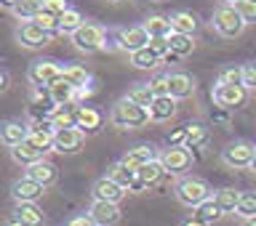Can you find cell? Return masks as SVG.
I'll return each instance as SVG.
<instances>
[{
    "label": "cell",
    "instance_id": "cell-1",
    "mask_svg": "<svg viewBox=\"0 0 256 226\" xmlns=\"http://www.w3.org/2000/svg\"><path fill=\"white\" fill-rule=\"evenodd\" d=\"M110 123L115 128H126V131H134V128H144L150 120V109L147 107H139V104H134L131 99H120L112 104L110 109Z\"/></svg>",
    "mask_w": 256,
    "mask_h": 226
},
{
    "label": "cell",
    "instance_id": "cell-2",
    "mask_svg": "<svg viewBox=\"0 0 256 226\" xmlns=\"http://www.w3.org/2000/svg\"><path fill=\"white\" fill-rule=\"evenodd\" d=\"M211 184H208L206 179H198V176H182L179 181H176V187H174V195L176 200H179L182 205H187V208H198V205H203L206 200H211Z\"/></svg>",
    "mask_w": 256,
    "mask_h": 226
},
{
    "label": "cell",
    "instance_id": "cell-3",
    "mask_svg": "<svg viewBox=\"0 0 256 226\" xmlns=\"http://www.w3.org/2000/svg\"><path fill=\"white\" fill-rule=\"evenodd\" d=\"M211 24H214V29L219 32L222 37H227V40L240 37V32L246 29L243 16H240L235 11V5H230V3H222L219 8H216L214 16H211Z\"/></svg>",
    "mask_w": 256,
    "mask_h": 226
},
{
    "label": "cell",
    "instance_id": "cell-4",
    "mask_svg": "<svg viewBox=\"0 0 256 226\" xmlns=\"http://www.w3.org/2000/svg\"><path fill=\"white\" fill-rule=\"evenodd\" d=\"M254 155H256V144L238 139V141H230L222 149V163L227 168H232V171H246V168H251Z\"/></svg>",
    "mask_w": 256,
    "mask_h": 226
},
{
    "label": "cell",
    "instance_id": "cell-5",
    "mask_svg": "<svg viewBox=\"0 0 256 226\" xmlns=\"http://www.w3.org/2000/svg\"><path fill=\"white\" fill-rule=\"evenodd\" d=\"M211 99L219 109H243L248 104V88L246 85H224L216 83L211 88Z\"/></svg>",
    "mask_w": 256,
    "mask_h": 226
},
{
    "label": "cell",
    "instance_id": "cell-6",
    "mask_svg": "<svg viewBox=\"0 0 256 226\" xmlns=\"http://www.w3.org/2000/svg\"><path fill=\"white\" fill-rule=\"evenodd\" d=\"M72 43H75V48L83 53H96L107 45V32H104V27H99V24L86 21L83 27L72 35Z\"/></svg>",
    "mask_w": 256,
    "mask_h": 226
},
{
    "label": "cell",
    "instance_id": "cell-7",
    "mask_svg": "<svg viewBox=\"0 0 256 226\" xmlns=\"http://www.w3.org/2000/svg\"><path fill=\"white\" fill-rule=\"evenodd\" d=\"M62 72H64V67H62L59 61L40 59V61H35L30 67L27 77H30L32 88H51L54 83H59V80H62Z\"/></svg>",
    "mask_w": 256,
    "mask_h": 226
},
{
    "label": "cell",
    "instance_id": "cell-8",
    "mask_svg": "<svg viewBox=\"0 0 256 226\" xmlns=\"http://www.w3.org/2000/svg\"><path fill=\"white\" fill-rule=\"evenodd\" d=\"M51 32H46L43 27H38L35 21H22L19 29H16V40H19L22 48H30V51H38V48H46L51 43Z\"/></svg>",
    "mask_w": 256,
    "mask_h": 226
},
{
    "label": "cell",
    "instance_id": "cell-9",
    "mask_svg": "<svg viewBox=\"0 0 256 226\" xmlns=\"http://www.w3.org/2000/svg\"><path fill=\"white\" fill-rule=\"evenodd\" d=\"M115 43H118L120 51L136 53V51H142V48L150 45V32L144 29V24H139V27H123V29H118Z\"/></svg>",
    "mask_w": 256,
    "mask_h": 226
},
{
    "label": "cell",
    "instance_id": "cell-10",
    "mask_svg": "<svg viewBox=\"0 0 256 226\" xmlns=\"http://www.w3.org/2000/svg\"><path fill=\"white\" fill-rule=\"evenodd\" d=\"M160 163L168 171V176H184L192 168V152L187 147H168L160 155Z\"/></svg>",
    "mask_w": 256,
    "mask_h": 226
},
{
    "label": "cell",
    "instance_id": "cell-11",
    "mask_svg": "<svg viewBox=\"0 0 256 226\" xmlns=\"http://www.w3.org/2000/svg\"><path fill=\"white\" fill-rule=\"evenodd\" d=\"M104 120H107V117H104L102 109L88 107V104H78V109H75V128H78V131H83L86 136L99 133L104 128Z\"/></svg>",
    "mask_w": 256,
    "mask_h": 226
},
{
    "label": "cell",
    "instance_id": "cell-12",
    "mask_svg": "<svg viewBox=\"0 0 256 226\" xmlns=\"http://www.w3.org/2000/svg\"><path fill=\"white\" fill-rule=\"evenodd\" d=\"M86 144V133L78 131V128H62V131L54 133V152L59 155H75V152L83 149Z\"/></svg>",
    "mask_w": 256,
    "mask_h": 226
},
{
    "label": "cell",
    "instance_id": "cell-13",
    "mask_svg": "<svg viewBox=\"0 0 256 226\" xmlns=\"http://www.w3.org/2000/svg\"><path fill=\"white\" fill-rule=\"evenodd\" d=\"M27 136H30V123H22V120H8V123L0 125V141H3L8 149L24 144V141H27Z\"/></svg>",
    "mask_w": 256,
    "mask_h": 226
},
{
    "label": "cell",
    "instance_id": "cell-14",
    "mask_svg": "<svg viewBox=\"0 0 256 226\" xmlns=\"http://www.w3.org/2000/svg\"><path fill=\"white\" fill-rule=\"evenodd\" d=\"M91 195L96 203H120V200L126 197V189L120 187V184H115L110 179V176H104V179H99L94 184V189H91Z\"/></svg>",
    "mask_w": 256,
    "mask_h": 226
},
{
    "label": "cell",
    "instance_id": "cell-15",
    "mask_svg": "<svg viewBox=\"0 0 256 226\" xmlns=\"http://www.w3.org/2000/svg\"><path fill=\"white\" fill-rule=\"evenodd\" d=\"M43 192H46V187H40L38 181L27 179V176L16 179L14 187H11V195H14L16 203H38V200L43 197Z\"/></svg>",
    "mask_w": 256,
    "mask_h": 226
},
{
    "label": "cell",
    "instance_id": "cell-16",
    "mask_svg": "<svg viewBox=\"0 0 256 226\" xmlns=\"http://www.w3.org/2000/svg\"><path fill=\"white\" fill-rule=\"evenodd\" d=\"M195 77L187 75V72H171L168 75V96H174L176 101L179 99H190L192 93H195Z\"/></svg>",
    "mask_w": 256,
    "mask_h": 226
},
{
    "label": "cell",
    "instance_id": "cell-17",
    "mask_svg": "<svg viewBox=\"0 0 256 226\" xmlns=\"http://www.w3.org/2000/svg\"><path fill=\"white\" fill-rule=\"evenodd\" d=\"M24 176L48 189V187H54V184H56V179H59V168H56L54 163H48V160H40V163L30 165L27 171H24Z\"/></svg>",
    "mask_w": 256,
    "mask_h": 226
},
{
    "label": "cell",
    "instance_id": "cell-18",
    "mask_svg": "<svg viewBox=\"0 0 256 226\" xmlns=\"http://www.w3.org/2000/svg\"><path fill=\"white\" fill-rule=\"evenodd\" d=\"M152 160H158V147H155V144H139V147L128 149L126 155H123V160H120V163H126L128 168L139 171L142 165L152 163Z\"/></svg>",
    "mask_w": 256,
    "mask_h": 226
},
{
    "label": "cell",
    "instance_id": "cell-19",
    "mask_svg": "<svg viewBox=\"0 0 256 226\" xmlns=\"http://www.w3.org/2000/svg\"><path fill=\"white\" fill-rule=\"evenodd\" d=\"M88 216H91V221L96 226H115L120 221V208L115 203H96V200H94Z\"/></svg>",
    "mask_w": 256,
    "mask_h": 226
},
{
    "label": "cell",
    "instance_id": "cell-20",
    "mask_svg": "<svg viewBox=\"0 0 256 226\" xmlns=\"http://www.w3.org/2000/svg\"><path fill=\"white\" fill-rule=\"evenodd\" d=\"M176 115V99L174 96H155L150 107V120L152 123H166Z\"/></svg>",
    "mask_w": 256,
    "mask_h": 226
},
{
    "label": "cell",
    "instance_id": "cell-21",
    "mask_svg": "<svg viewBox=\"0 0 256 226\" xmlns=\"http://www.w3.org/2000/svg\"><path fill=\"white\" fill-rule=\"evenodd\" d=\"M14 219H19L24 226H43L46 213L38 208V203H16Z\"/></svg>",
    "mask_w": 256,
    "mask_h": 226
},
{
    "label": "cell",
    "instance_id": "cell-22",
    "mask_svg": "<svg viewBox=\"0 0 256 226\" xmlns=\"http://www.w3.org/2000/svg\"><path fill=\"white\" fill-rule=\"evenodd\" d=\"M171 29L179 32V35H192L195 37V32L200 29V21L192 11H176V13H171Z\"/></svg>",
    "mask_w": 256,
    "mask_h": 226
},
{
    "label": "cell",
    "instance_id": "cell-23",
    "mask_svg": "<svg viewBox=\"0 0 256 226\" xmlns=\"http://www.w3.org/2000/svg\"><path fill=\"white\" fill-rule=\"evenodd\" d=\"M216 205H219L222 216H230V213H238V205H240V192L235 187H224V189H216Z\"/></svg>",
    "mask_w": 256,
    "mask_h": 226
},
{
    "label": "cell",
    "instance_id": "cell-24",
    "mask_svg": "<svg viewBox=\"0 0 256 226\" xmlns=\"http://www.w3.org/2000/svg\"><path fill=\"white\" fill-rule=\"evenodd\" d=\"M75 109L78 104H64V107H54L48 120H51L54 131H62V128H75Z\"/></svg>",
    "mask_w": 256,
    "mask_h": 226
},
{
    "label": "cell",
    "instance_id": "cell-25",
    "mask_svg": "<svg viewBox=\"0 0 256 226\" xmlns=\"http://www.w3.org/2000/svg\"><path fill=\"white\" fill-rule=\"evenodd\" d=\"M62 80L80 91V88H86L88 83H91V72H88L83 64H67L64 72H62Z\"/></svg>",
    "mask_w": 256,
    "mask_h": 226
},
{
    "label": "cell",
    "instance_id": "cell-26",
    "mask_svg": "<svg viewBox=\"0 0 256 226\" xmlns=\"http://www.w3.org/2000/svg\"><path fill=\"white\" fill-rule=\"evenodd\" d=\"M51 101L54 107H64V104H78V88H72L70 83H64V80H59V83H54L51 88Z\"/></svg>",
    "mask_w": 256,
    "mask_h": 226
},
{
    "label": "cell",
    "instance_id": "cell-27",
    "mask_svg": "<svg viewBox=\"0 0 256 226\" xmlns=\"http://www.w3.org/2000/svg\"><path fill=\"white\" fill-rule=\"evenodd\" d=\"M136 173H139V179L147 184V187H155V184H160L168 176V171L163 168V163H160V157L152 160V163H147V165H142Z\"/></svg>",
    "mask_w": 256,
    "mask_h": 226
},
{
    "label": "cell",
    "instance_id": "cell-28",
    "mask_svg": "<svg viewBox=\"0 0 256 226\" xmlns=\"http://www.w3.org/2000/svg\"><path fill=\"white\" fill-rule=\"evenodd\" d=\"M107 176H110V179L115 181V184H120V187H123L126 192L134 187L136 179H139V173H136L134 168H128L126 163H115V165H112L110 171H107Z\"/></svg>",
    "mask_w": 256,
    "mask_h": 226
},
{
    "label": "cell",
    "instance_id": "cell-29",
    "mask_svg": "<svg viewBox=\"0 0 256 226\" xmlns=\"http://www.w3.org/2000/svg\"><path fill=\"white\" fill-rule=\"evenodd\" d=\"M86 24V19H83V13L78 11V8H70V11H64L62 16H59V35H75V32L80 29Z\"/></svg>",
    "mask_w": 256,
    "mask_h": 226
},
{
    "label": "cell",
    "instance_id": "cell-30",
    "mask_svg": "<svg viewBox=\"0 0 256 226\" xmlns=\"http://www.w3.org/2000/svg\"><path fill=\"white\" fill-rule=\"evenodd\" d=\"M11 157H14L19 165H24V168H30V165L40 163V160H46V155H43V152H38L35 147H30L27 141H24V144H19V147H14V149H11Z\"/></svg>",
    "mask_w": 256,
    "mask_h": 226
},
{
    "label": "cell",
    "instance_id": "cell-31",
    "mask_svg": "<svg viewBox=\"0 0 256 226\" xmlns=\"http://www.w3.org/2000/svg\"><path fill=\"white\" fill-rule=\"evenodd\" d=\"M144 29L150 32V37H168L171 35V16H163V13H155L144 21Z\"/></svg>",
    "mask_w": 256,
    "mask_h": 226
},
{
    "label": "cell",
    "instance_id": "cell-32",
    "mask_svg": "<svg viewBox=\"0 0 256 226\" xmlns=\"http://www.w3.org/2000/svg\"><path fill=\"white\" fill-rule=\"evenodd\" d=\"M43 11V0H19V3L14 5V16L22 21H35V16Z\"/></svg>",
    "mask_w": 256,
    "mask_h": 226
},
{
    "label": "cell",
    "instance_id": "cell-33",
    "mask_svg": "<svg viewBox=\"0 0 256 226\" xmlns=\"http://www.w3.org/2000/svg\"><path fill=\"white\" fill-rule=\"evenodd\" d=\"M131 64H134L136 69H158L163 61H160V56L147 45V48H142V51L131 53Z\"/></svg>",
    "mask_w": 256,
    "mask_h": 226
},
{
    "label": "cell",
    "instance_id": "cell-34",
    "mask_svg": "<svg viewBox=\"0 0 256 226\" xmlns=\"http://www.w3.org/2000/svg\"><path fill=\"white\" fill-rule=\"evenodd\" d=\"M206 141H208V128H206L203 123L187 125V139H184V147H187L190 152H192V149H200Z\"/></svg>",
    "mask_w": 256,
    "mask_h": 226
},
{
    "label": "cell",
    "instance_id": "cell-35",
    "mask_svg": "<svg viewBox=\"0 0 256 226\" xmlns=\"http://www.w3.org/2000/svg\"><path fill=\"white\" fill-rule=\"evenodd\" d=\"M168 43H171V51L176 56H190L195 51V37L192 35H179V32H171L168 35Z\"/></svg>",
    "mask_w": 256,
    "mask_h": 226
},
{
    "label": "cell",
    "instance_id": "cell-36",
    "mask_svg": "<svg viewBox=\"0 0 256 226\" xmlns=\"http://www.w3.org/2000/svg\"><path fill=\"white\" fill-rule=\"evenodd\" d=\"M126 99H131L134 104H139V107H152V101H155V93H152V88H150V83H136L131 91H128V96Z\"/></svg>",
    "mask_w": 256,
    "mask_h": 226
},
{
    "label": "cell",
    "instance_id": "cell-37",
    "mask_svg": "<svg viewBox=\"0 0 256 226\" xmlns=\"http://www.w3.org/2000/svg\"><path fill=\"white\" fill-rule=\"evenodd\" d=\"M238 216L240 219H254L256 216V189L240 192V205H238Z\"/></svg>",
    "mask_w": 256,
    "mask_h": 226
},
{
    "label": "cell",
    "instance_id": "cell-38",
    "mask_svg": "<svg viewBox=\"0 0 256 226\" xmlns=\"http://www.w3.org/2000/svg\"><path fill=\"white\" fill-rule=\"evenodd\" d=\"M195 216L200 221H206V224H214V221H219L222 219V211H219V205H216V200H206L203 205H198L195 208Z\"/></svg>",
    "mask_w": 256,
    "mask_h": 226
},
{
    "label": "cell",
    "instance_id": "cell-39",
    "mask_svg": "<svg viewBox=\"0 0 256 226\" xmlns=\"http://www.w3.org/2000/svg\"><path fill=\"white\" fill-rule=\"evenodd\" d=\"M235 11L243 16L246 24H256V0H235Z\"/></svg>",
    "mask_w": 256,
    "mask_h": 226
},
{
    "label": "cell",
    "instance_id": "cell-40",
    "mask_svg": "<svg viewBox=\"0 0 256 226\" xmlns=\"http://www.w3.org/2000/svg\"><path fill=\"white\" fill-rule=\"evenodd\" d=\"M35 24H38V27H43L46 32H51V35H59V16H54L48 11H40L35 16Z\"/></svg>",
    "mask_w": 256,
    "mask_h": 226
},
{
    "label": "cell",
    "instance_id": "cell-41",
    "mask_svg": "<svg viewBox=\"0 0 256 226\" xmlns=\"http://www.w3.org/2000/svg\"><path fill=\"white\" fill-rule=\"evenodd\" d=\"M219 83H224V85H243V67H224L219 72Z\"/></svg>",
    "mask_w": 256,
    "mask_h": 226
},
{
    "label": "cell",
    "instance_id": "cell-42",
    "mask_svg": "<svg viewBox=\"0 0 256 226\" xmlns=\"http://www.w3.org/2000/svg\"><path fill=\"white\" fill-rule=\"evenodd\" d=\"M70 0H43V11L54 13V16H62L64 11H70Z\"/></svg>",
    "mask_w": 256,
    "mask_h": 226
},
{
    "label": "cell",
    "instance_id": "cell-43",
    "mask_svg": "<svg viewBox=\"0 0 256 226\" xmlns=\"http://www.w3.org/2000/svg\"><path fill=\"white\" fill-rule=\"evenodd\" d=\"M150 48L160 56V61L171 53V43H168V37H150Z\"/></svg>",
    "mask_w": 256,
    "mask_h": 226
},
{
    "label": "cell",
    "instance_id": "cell-44",
    "mask_svg": "<svg viewBox=\"0 0 256 226\" xmlns=\"http://www.w3.org/2000/svg\"><path fill=\"white\" fill-rule=\"evenodd\" d=\"M243 85L248 91H256V61L243 64Z\"/></svg>",
    "mask_w": 256,
    "mask_h": 226
},
{
    "label": "cell",
    "instance_id": "cell-45",
    "mask_svg": "<svg viewBox=\"0 0 256 226\" xmlns=\"http://www.w3.org/2000/svg\"><path fill=\"white\" fill-rule=\"evenodd\" d=\"M150 88L155 96H168V75H155L150 80Z\"/></svg>",
    "mask_w": 256,
    "mask_h": 226
},
{
    "label": "cell",
    "instance_id": "cell-46",
    "mask_svg": "<svg viewBox=\"0 0 256 226\" xmlns=\"http://www.w3.org/2000/svg\"><path fill=\"white\" fill-rule=\"evenodd\" d=\"M184 139H187V125H182V128L168 133V147H184Z\"/></svg>",
    "mask_w": 256,
    "mask_h": 226
},
{
    "label": "cell",
    "instance_id": "cell-47",
    "mask_svg": "<svg viewBox=\"0 0 256 226\" xmlns=\"http://www.w3.org/2000/svg\"><path fill=\"white\" fill-rule=\"evenodd\" d=\"M67 226H96V224L91 221V216L86 213V216H75V219H72Z\"/></svg>",
    "mask_w": 256,
    "mask_h": 226
},
{
    "label": "cell",
    "instance_id": "cell-48",
    "mask_svg": "<svg viewBox=\"0 0 256 226\" xmlns=\"http://www.w3.org/2000/svg\"><path fill=\"white\" fill-rule=\"evenodd\" d=\"M147 189H150L147 184H144L142 179H136V181H134V187L128 189V192H131V195H142V192H147Z\"/></svg>",
    "mask_w": 256,
    "mask_h": 226
},
{
    "label": "cell",
    "instance_id": "cell-49",
    "mask_svg": "<svg viewBox=\"0 0 256 226\" xmlns=\"http://www.w3.org/2000/svg\"><path fill=\"white\" fill-rule=\"evenodd\" d=\"M179 226H211V224H206V221H200L198 216H192V219H184Z\"/></svg>",
    "mask_w": 256,
    "mask_h": 226
},
{
    "label": "cell",
    "instance_id": "cell-50",
    "mask_svg": "<svg viewBox=\"0 0 256 226\" xmlns=\"http://www.w3.org/2000/svg\"><path fill=\"white\" fill-rule=\"evenodd\" d=\"M8 83H11V77H8V72H6V69H0V93H3L6 88H8Z\"/></svg>",
    "mask_w": 256,
    "mask_h": 226
},
{
    "label": "cell",
    "instance_id": "cell-51",
    "mask_svg": "<svg viewBox=\"0 0 256 226\" xmlns=\"http://www.w3.org/2000/svg\"><path fill=\"white\" fill-rule=\"evenodd\" d=\"M16 3H19V0H0V8H6V11H14Z\"/></svg>",
    "mask_w": 256,
    "mask_h": 226
},
{
    "label": "cell",
    "instance_id": "cell-52",
    "mask_svg": "<svg viewBox=\"0 0 256 226\" xmlns=\"http://www.w3.org/2000/svg\"><path fill=\"white\" fill-rule=\"evenodd\" d=\"M3 226H24V224H22L19 219H14V216H11V219H6V221H3Z\"/></svg>",
    "mask_w": 256,
    "mask_h": 226
},
{
    "label": "cell",
    "instance_id": "cell-53",
    "mask_svg": "<svg viewBox=\"0 0 256 226\" xmlns=\"http://www.w3.org/2000/svg\"><path fill=\"white\" fill-rule=\"evenodd\" d=\"M243 226H256V216H254V219H246Z\"/></svg>",
    "mask_w": 256,
    "mask_h": 226
},
{
    "label": "cell",
    "instance_id": "cell-54",
    "mask_svg": "<svg viewBox=\"0 0 256 226\" xmlns=\"http://www.w3.org/2000/svg\"><path fill=\"white\" fill-rule=\"evenodd\" d=\"M248 171H254V173H256V155H254V163H251V168H248Z\"/></svg>",
    "mask_w": 256,
    "mask_h": 226
},
{
    "label": "cell",
    "instance_id": "cell-55",
    "mask_svg": "<svg viewBox=\"0 0 256 226\" xmlns=\"http://www.w3.org/2000/svg\"><path fill=\"white\" fill-rule=\"evenodd\" d=\"M110 3H123V0H110Z\"/></svg>",
    "mask_w": 256,
    "mask_h": 226
},
{
    "label": "cell",
    "instance_id": "cell-56",
    "mask_svg": "<svg viewBox=\"0 0 256 226\" xmlns=\"http://www.w3.org/2000/svg\"><path fill=\"white\" fill-rule=\"evenodd\" d=\"M224 3H230V5H232V3H235V0H224Z\"/></svg>",
    "mask_w": 256,
    "mask_h": 226
}]
</instances>
